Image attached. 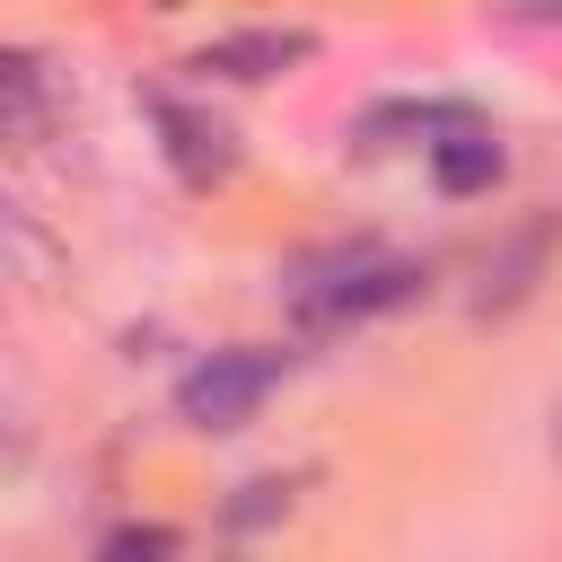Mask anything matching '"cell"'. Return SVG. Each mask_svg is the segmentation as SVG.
<instances>
[{"instance_id": "7", "label": "cell", "mask_w": 562, "mask_h": 562, "mask_svg": "<svg viewBox=\"0 0 562 562\" xmlns=\"http://www.w3.org/2000/svg\"><path fill=\"white\" fill-rule=\"evenodd\" d=\"M0 114H9V140H35L44 132V61L35 53H9L0 61Z\"/></svg>"}, {"instance_id": "1", "label": "cell", "mask_w": 562, "mask_h": 562, "mask_svg": "<svg viewBox=\"0 0 562 562\" xmlns=\"http://www.w3.org/2000/svg\"><path fill=\"white\" fill-rule=\"evenodd\" d=\"M281 378H290V351L228 342V351H211V360H193V369H184V386H176V413H184L193 430H246Z\"/></svg>"}, {"instance_id": "11", "label": "cell", "mask_w": 562, "mask_h": 562, "mask_svg": "<svg viewBox=\"0 0 562 562\" xmlns=\"http://www.w3.org/2000/svg\"><path fill=\"white\" fill-rule=\"evenodd\" d=\"M553 457H562V404H553Z\"/></svg>"}, {"instance_id": "8", "label": "cell", "mask_w": 562, "mask_h": 562, "mask_svg": "<svg viewBox=\"0 0 562 562\" xmlns=\"http://www.w3.org/2000/svg\"><path fill=\"white\" fill-rule=\"evenodd\" d=\"M281 509H290V483L263 474V483H246V492L228 501V527H263V518H281Z\"/></svg>"}, {"instance_id": "6", "label": "cell", "mask_w": 562, "mask_h": 562, "mask_svg": "<svg viewBox=\"0 0 562 562\" xmlns=\"http://www.w3.org/2000/svg\"><path fill=\"white\" fill-rule=\"evenodd\" d=\"M457 114H474V105H413V97H404V105L360 114V132H351V140H360V149H395V140H422V149H430V140H439Z\"/></svg>"}, {"instance_id": "5", "label": "cell", "mask_w": 562, "mask_h": 562, "mask_svg": "<svg viewBox=\"0 0 562 562\" xmlns=\"http://www.w3.org/2000/svg\"><path fill=\"white\" fill-rule=\"evenodd\" d=\"M430 176H439L448 193H483V184L501 176V140H492V123H483V114H457V123L430 140Z\"/></svg>"}, {"instance_id": "3", "label": "cell", "mask_w": 562, "mask_h": 562, "mask_svg": "<svg viewBox=\"0 0 562 562\" xmlns=\"http://www.w3.org/2000/svg\"><path fill=\"white\" fill-rule=\"evenodd\" d=\"M307 53H316V35H307V26H246V35L202 44V53H193V70H202V79H246V88H255V79L299 70Z\"/></svg>"}, {"instance_id": "2", "label": "cell", "mask_w": 562, "mask_h": 562, "mask_svg": "<svg viewBox=\"0 0 562 562\" xmlns=\"http://www.w3.org/2000/svg\"><path fill=\"white\" fill-rule=\"evenodd\" d=\"M413 290H422V263H369V255H351L325 281H299V325H360L378 307H404Z\"/></svg>"}, {"instance_id": "9", "label": "cell", "mask_w": 562, "mask_h": 562, "mask_svg": "<svg viewBox=\"0 0 562 562\" xmlns=\"http://www.w3.org/2000/svg\"><path fill=\"white\" fill-rule=\"evenodd\" d=\"M132 553H176V527H114L105 562H132Z\"/></svg>"}, {"instance_id": "4", "label": "cell", "mask_w": 562, "mask_h": 562, "mask_svg": "<svg viewBox=\"0 0 562 562\" xmlns=\"http://www.w3.org/2000/svg\"><path fill=\"white\" fill-rule=\"evenodd\" d=\"M149 114H158V132H167V158H176V176H184V184H220V176L237 167V149H228V123H211V114H193V105H176V97H158Z\"/></svg>"}, {"instance_id": "10", "label": "cell", "mask_w": 562, "mask_h": 562, "mask_svg": "<svg viewBox=\"0 0 562 562\" xmlns=\"http://www.w3.org/2000/svg\"><path fill=\"white\" fill-rule=\"evenodd\" d=\"M501 18H527V26H562V0H492Z\"/></svg>"}]
</instances>
